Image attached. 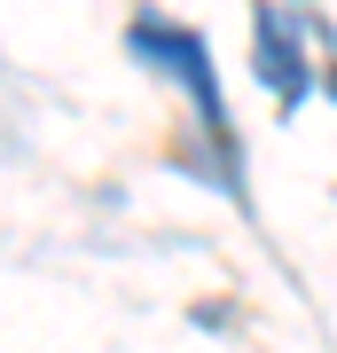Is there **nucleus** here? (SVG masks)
<instances>
[{"instance_id": "nucleus-1", "label": "nucleus", "mask_w": 337, "mask_h": 353, "mask_svg": "<svg viewBox=\"0 0 337 353\" xmlns=\"http://www.w3.org/2000/svg\"><path fill=\"white\" fill-rule=\"evenodd\" d=\"M134 48L150 55L157 71H173L181 87L196 94L204 126L227 141V118H220V87H212V55H204V39H196V32H181V24H165V16H134Z\"/></svg>"}, {"instance_id": "nucleus-2", "label": "nucleus", "mask_w": 337, "mask_h": 353, "mask_svg": "<svg viewBox=\"0 0 337 353\" xmlns=\"http://www.w3.org/2000/svg\"><path fill=\"white\" fill-rule=\"evenodd\" d=\"M259 79L283 94V110L306 94V55H298V32H290L275 8H259Z\"/></svg>"}, {"instance_id": "nucleus-3", "label": "nucleus", "mask_w": 337, "mask_h": 353, "mask_svg": "<svg viewBox=\"0 0 337 353\" xmlns=\"http://www.w3.org/2000/svg\"><path fill=\"white\" fill-rule=\"evenodd\" d=\"M329 94H337V79H329Z\"/></svg>"}]
</instances>
